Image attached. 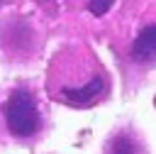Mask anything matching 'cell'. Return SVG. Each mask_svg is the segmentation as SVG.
Wrapping results in <instances>:
<instances>
[{
    "mask_svg": "<svg viewBox=\"0 0 156 154\" xmlns=\"http://www.w3.org/2000/svg\"><path fill=\"white\" fill-rule=\"evenodd\" d=\"M5 122H7V130L20 139L37 134V130L41 125V117H39L37 100H34V95L29 90H15L7 98V103H5Z\"/></svg>",
    "mask_w": 156,
    "mask_h": 154,
    "instance_id": "obj_1",
    "label": "cell"
},
{
    "mask_svg": "<svg viewBox=\"0 0 156 154\" xmlns=\"http://www.w3.org/2000/svg\"><path fill=\"white\" fill-rule=\"evenodd\" d=\"M132 59L139 64H149L156 59V24H149L136 34L132 44Z\"/></svg>",
    "mask_w": 156,
    "mask_h": 154,
    "instance_id": "obj_2",
    "label": "cell"
},
{
    "mask_svg": "<svg viewBox=\"0 0 156 154\" xmlns=\"http://www.w3.org/2000/svg\"><path fill=\"white\" fill-rule=\"evenodd\" d=\"M100 90H102V78L100 76H95V78H90L85 86H80V88H63L61 90V98L66 100V103H71V105H90L98 95H100Z\"/></svg>",
    "mask_w": 156,
    "mask_h": 154,
    "instance_id": "obj_3",
    "label": "cell"
},
{
    "mask_svg": "<svg viewBox=\"0 0 156 154\" xmlns=\"http://www.w3.org/2000/svg\"><path fill=\"white\" fill-rule=\"evenodd\" d=\"M112 154H136V144H134L127 134H119V137L112 142Z\"/></svg>",
    "mask_w": 156,
    "mask_h": 154,
    "instance_id": "obj_4",
    "label": "cell"
},
{
    "mask_svg": "<svg viewBox=\"0 0 156 154\" xmlns=\"http://www.w3.org/2000/svg\"><path fill=\"white\" fill-rule=\"evenodd\" d=\"M112 5H115V0H90V2H88V10L100 17V15H105Z\"/></svg>",
    "mask_w": 156,
    "mask_h": 154,
    "instance_id": "obj_5",
    "label": "cell"
}]
</instances>
